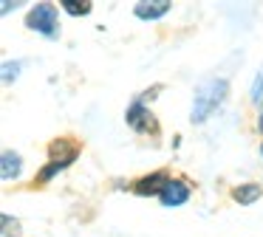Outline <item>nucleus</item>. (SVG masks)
Here are the masks:
<instances>
[{
	"label": "nucleus",
	"mask_w": 263,
	"mask_h": 237,
	"mask_svg": "<svg viewBox=\"0 0 263 237\" xmlns=\"http://www.w3.org/2000/svg\"><path fill=\"white\" fill-rule=\"evenodd\" d=\"M17 71H20V65L6 62V65H3V79H6V82H12V76H17Z\"/></svg>",
	"instance_id": "obj_10"
},
{
	"label": "nucleus",
	"mask_w": 263,
	"mask_h": 237,
	"mask_svg": "<svg viewBox=\"0 0 263 237\" xmlns=\"http://www.w3.org/2000/svg\"><path fill=\"white\" fill-rule=\"evenodd\" d=\"M187 198H190V186L184 181H170L167 189L161 192V203L164 206H181V203H187Z\"/></svg>",
	"instance_id": "obj_4"
},
{
	"label": "nucleus",
	"mask_w": 263,
	"mask_h": 237,
	"mask_svg": "<svg viewBox=\"0 0 263 237\" xmlns=\"http://www.w3.org/2000/svg\"><path fill=\"white\" fill-rule=\"evenodd\" d=\"M229 90V82L227 79H206L204 85H201L198 90H195V102H193V113H190V118H193V124H201L206 122V118L212 116V110H215L218 105L223 102V96H227Z\"/></svg>",
	"instance_id": "obj_1"
},
{
	"label": "nucleus",
	"mask_w": 263,
	"mask_h": 237,
	"mask_svg": "<svg viewBox=\"0 0 263 237\" xmlns=\"http://www.w3.org/2000/svg\"><path fill=\"white\" fill-rule=\"evenodd\" d=\"M167 184H170V178L167 175H161V172H156V175H147V178H142L133 189H136V195H159L161 198V192L167 189Z\"/></svg>",
	"instance_id": "obj_5"
},
{
	"label": "nucleus",
	"mask_w": 263,
	"mask_h": 237,
	"mask_svg": "<svg viewBox=\"0 0 263 237\" xmlns=\"http://www.w3.org/2000/svg\"><path fill=\"white\" fill-rule=\"evenodd\" d=\"M260 93H263V71L257 73L255 85H252V96H255V99H260Z\"/></svg>",
	"instance_id": "obj_11"
},
{
	"label": "nucleus",
	"mask_w": 263,
	"mask_h": 237,
	"mask_svg": "<svg viewBox=\"0 0 263 237\" xmlns=\"http://www.w3.org/2000/svg\"><path fill=\"white\" fill-rule=\"evenodd\" d=\"M260 195H263V189L257 184H243V186H238V189L232 192V198L238 203H255Z\"/></svg>",
	"instance_id": "obj_7"
},
{
	"label": "nucleus",
	"mask_w": 263,
	"mask_h": 237,
	"mask_svg": "<svg viewBox=\"0 0 263 237\" xmlns=\"http://www.w3.org/2000/svg\"><path fill=\"white\" fill-rule=\"evenodd\" d=\"M260 150H263V147H260Z\"/></svg>",
	"instance_id": "obj_13"
},
{
	"label": "nucleus",
	"mask_w": 263,
	"mask_h": 237,
	"mask_svg": "<svg viewBox=\"0 0 263 237\" xmlns=\"http://www.w3.org/2000/svg\"><path fill=\"white\" fill-rule=\"evenodd\" d=\"M26 23H29V28H34V31L46 34V37H57V11H54L51 3L34 6Z\"/></svg>",
	"instance_id": "obj_2"
},
{
	"label": "nucleus",
	"mask_w": 263,
	"mask_h": 237,
	"mask_svg": "<svg viewBox=\"0 0 263 237\" xmlns=\"http://www.w3.org/2000/svg\"><path fill=\"white\" fill-rule=\"evenodd\" d=\"M257 130L263 133V113H260V118H257Z\"/></svg>",
	"instance_id": "obj_12"
},
{
	"label": "nucleus",
	"mask_w": 263,
	"mask_h": 237,
	"mask_svg": "<svg viewBox=\"0 0 263 237\" xmlns=\"http://www.w3.org/2000/svg\"><path fill=\"white\" fill-rule=\"evenodd\" d=\"M20 167H23V161H20V155H14L12 150L3 152V178H17L20 175Z\"/></svg>",
	"instance_id": "obj_8"
},
{
	"label": "nucleus",
	"mask_w": 263,
	"mask_h": 237,
	"mask_svg": "<svg viewBox=\"0 0 263 237\" xmlns=\"http://www.w3.org/2000/svg\"><path fill=\"white\" fill-rule=\"evenodd\" d=\"M127 124H130L133 130H153L156 118L150 116V110L142 105V102H133L130 110H127Z\"/></svg>",
	"instance_id": "obj_3"
},
{
	"label": "nucleus",
	"mask_w": 263,
	"mask_h": 237,
	"mask_svg": "<svg viewBox=\"0 0 263 237\" xmlns=\"http://www.w3.org/2000/svg\"><path fill=\"white\" fill-rule=\"evenodd\" d=\"M63 9L71 11L74 17H80V14H88V11H91V3H74V0H63Z\"/></svg>",
	"instance_id": "obj_9"
},
{
	"label": "nucleus",
	"mask_w": 263,
	"mask_h": 237,
	"mask_svg": "<svg viewBox=\"0 0 263 237\" xmlns=\"http://www.w3.org/2000/svg\"><path fill=\"white\" fill-rule=\"evenodd\" d=\"M133 11H136L139 20H156V17L170 11V3H167V0H161V3H136Z\"/></svg>",
	"instance_id": "obj_6"
}]
</instances>
